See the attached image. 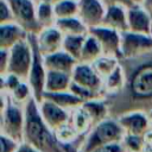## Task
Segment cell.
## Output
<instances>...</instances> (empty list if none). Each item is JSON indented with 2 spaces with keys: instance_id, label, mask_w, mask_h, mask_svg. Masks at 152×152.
<instances>
[{
  "instance_id": "7402d4cb",
  "label": "cell",
  "mask_w": 152,
  "mask_h": 152,
  "mask_svg": "<svg viewBox=\"0 0 152 152\" xmlns=\"http://www.w3.org/2000/svg\"><path fill=\"white\" fill-rule=\"evenodd\" d=\"M125 83H126V76H125L124 68L120 63L119 66L107 78L103 80V90H104L106 99L119 94L124 89Z\"/></svg>"
},
{
  "instance_id": "484cf974",
  "label": "cell",
  "mask_w": 152,
  "mask_h": 152,
  "mask_svg": "<svg viewBox=\"0 0 152 152\" xmlns=\"http://www.w3.org/2000/svg\"><path fill=\"white\" fill-rule=\"evenodd\" d=\"M37 2V19L42 28L55 26L56 24V14L53 10V4L46 1H36Z\"/></svg>"
},
{
  "instance_id": "ba28073f",
  "label": "cell",
  "mask_w": 152,
  "mask_h": 152,
  "mask_svg": "<svg viewBox=\"0 0 152 152\" xmlns=\"http://www.w3.org/2000/svg\"><path fill=\"white\" fill-rule=\"evenodd\" d=\"M121 59H129L152 52V34L135 33L132 31L121 32Z\"/></svg>"
},
{
  "instance_id": "4316f807",
  "label": "cell",
  "mask_w": 152,
  "mask_h": 152,
  "mask_svg": "<svg viewBox=\"0 0 152 152\" xmlns=\"http://www.w3.org/2000/svg\"><path fill=\"white\" fill-rule=\"evenodd\" d=\"M119 64H120L119 58L113 57V56H107V55H102L94 63H91L95 71L100 75V77L102 80L107 78L119 66Z\"/></svg>"
},
{
  "instance_id": "44dd1931",
  "label": "cell",
  "mask_w": 152,
  "mask_h": 152,
  "mask_svg": "<svg viewBox=\"0 0 152 152\" xmlns=\"http://www.w3.org/2000/svg\"><path fill=\"white\" fill-rule=\"evenodd\" d=\"M71 82H72V78L70 74L48 70L46 82H45V93H59V91L69 90Z\"/></svg>"
},
{
  "instance_id": "60d3db41",
  "label": "cell",
  "mask_w": 152,
  "mask_h": 152,
  "mask_svg": "<svg viewBox=\"0 0 152 152\" xmlns=\"http://www.w3.org/2000/svg\"><path fill=\"white\" fill-rule=\"evenodd\" d=\"M133 4H137V5H141L144 2V0H131Z\"/></svg>"
},
{
  "instance_id": "74e56055",
  "label": "cell",
  "mask_w": 152,
  "mask_h": 152,
  "mask_svg": "<svg viewBox=\"0 0 152 152\" xmlns=\"http://www.w3.org/2000/svg\"><path fill=\"white\" fill-rule=\"evenodd\" d=\"M104 5H106V7H108V6H113V5H122V6H125V7H129V6H132V5H134L131 0H101Z\"/></svg>"
},
{
  "instance_id": "4fadbf2b",
  "label": "cell",
  "mask_w": 152,
  "mask_h": 152,
  "mask_svg": "<svg viewBox=\"0 0 152 152\" xmlns=\"http://www.w3.org/2000/svg\"><path fill=\"white\" fill-rule=\"evenodd\" d=\"M128 31L152 34V14L142 5H132L127 8Z\"/></svg>"
},
{
  "instance_id": "7c38bea8",
  "label": "cell",
  "mask_w": 152,
  "mask_h": 152,
  "mask_svg": "<svg viewBox=\"0 0 152 152\" xmlns=\"http://www.w3.org/2000/svg\"><path fill=\"white\" fill-rule=\"evenodd\" d=\"M38 107H39V113H40L44 122L52 131H57L62 126L70 122L71 112L59 107L51 100L43 99L38 103Z\"/></svg>"
},
{
  "instance_id": "d4e9b609",
  "label": "cell",
  "mask_w": 152,
  "mask_h": 152,
  "mask_svg": "<svg viewBox=\"0 0 152 152\" xmlns=\"http://www.w3.org/2000/svg\"><path fill=\"white\" fill-rule=\"evenodd\" d=\"M71 125L76 129V132L80 135H84L88 133V131L93 127V122L87 113V110L83 108V104L75 108L71 112V119H70Z\"/></svg>"
},
{
  "instance_id": "ffe728a7",
  "label": "cell",
  "mask_w": 152,
  "mask_h": 152,
  "mask_svg": "<svg viewBox=\"0 0 152 152\" xmlns=\"http://www.w3.org/2000/svg\"><path fill=\"white\" fill-rule=\"evenodd\" d=\"M55 26L64 36H87L89 33V27L80 19L78 15L57 19Z\"/></svg>"
},
{
  "instance_id": "ac0fdd59",
  "label": "cell",
  "mask_w": 152,
  "mask_h": 152,
  "mask_svg": "<svg viewBox=\"0 0 152 152\" xmlns=\"http://www.w3.org/2000/svg\"><path fill=\"white\" fill-rule=\"evenodd\" d=\"M101 25L114 28L119 32L127 31L128 30L127 7L122 5H113L106 7V13Z\"/></svg>"
},
{
  "instance_id": "d590c367",
  "label": "cell",
  "mask_w": 152,
  "mask_h": 152,
  "mask_svg": "<svg viewBox=\"0 0 152 152\" xmlns=\"http://www.w3.org/2000/svg\"><path fill=\"white\" fill-rule=\"evenodd\" d=\"M10 63V50L8 49H0V75L7 74Z\"/></svg>"
},
{
  "instance_id": "277c9868",
  "label": "cell",
  "mask_w": 152,
  "mask_h": 152,
  "mask_svg": "<svg viewBox=\"0 0 152 152\" xmlns=\"http://www.w3.org/2000/svg\"><path fill=\"white\" fill-rule=\"evenodd\" d=\"M1 133L10 138L24 142L25 110L24 106L14 103L6 93H1Z\"/></svg>"
},
{
  "instance_id": "e0dca14e",
  "label": "cell",
  "mask_w": 152,
  "mask_h": 152,
  "mask_svg": "<svg viewBox=\"0 0 152 152\" xmlns=\"http://www.w3.org/2000/svg\"><path fill=\"white\" fill-rule=\"evenodd\" d=\"M43 57H44V64L48 70L66 72L70 75L72 74L76 64L78 63L77 59H75L64 50H59L55 53L43 56Z\"/></svg>"
},
{
  "instance_id": "ee69618b",
  "label": "cell",
  "mask_w": 152,
  "mask_h": 152,
  "mask_svg": "<svg viewBox=\"0 0 152 152\" xmlns=\"http://www.w3.org/2000/svg\"><path fill=\"white\" fill-rule=\"evenodd\" d=\"M150 116H151V118H152V110H151V113H150Z\"/></svg>"
},
{
  "instance_id": "e575fe53",
  "label": "cell",
  "mask_w": 152,
  "mask_h": 152,
  "mask_svg": "<svg viewBox=\"0 0 152 152\" xmlns=\"http://www.w3.org/2000/svg\"><path fill=\"white\" fill-rule=\"evenodd\" d=\"M14 21L12 8L7 0H0V25Z\"/></svg>"
},
{
  "instance_id": "f1b7e54d",
  "label": "cell",
  "mask_w": 152,
  "mask_h": 152,
  "mask_svg": "<svg viewBox=\"0 0 152 152\" xmlns=\"http://www.w3.org/2000/svg\"><path fill=\"white\" fill-rule=\"evenodd\" d=\"M57 19L75 17L78 13V0H59L53 4Z\"/></svg>"
},
{
  "instance_id": "30bf717a",
  "label": "cell",
  "mask_w": 152,
  "mask_h": 152,
  "mask_svg": "<svg viewBox=\"0 0 152 152\" xmlns=\"http://www.w3.org/2000/svg\"><path fill=\"white\" fill-rule=\"evenodd\" d=\"M71 78L72 82L88 88L99 97H106L103 90V80L95 71L91 64L78 62L71 74Z\"/></svg>"
},
{
  "instance_id": "836d02e7",
  "label": "cell",
  "mask_w": 152,
  "mask_h": 152,
  "mask_svg": "<svg viewBox=\"0 0 152 152\" xmlns=\"http://www.w3.org/2000/svg\"><path fill=\"white\" fill-rule=\"evenodd\" d=\"M21 142L10 138L5 134H0V152H17Z\"/></svg>"
},
{
  "instance_id": "9a60e30c",
  "label": "cell",
  "mask_w": 152,
  "mask_h": 152,
  "mask_svg": "<svg viewBox=\"0 0 152 152\" xmlns=\"http://www.w3.org/2000/svg\"><path fill=\"white\" fill-rule=\"evenodd\" d=\"M38 49L43 56L55 53L63 49L64 34L56 27H45L38 34H36Z\"/></svg>"
},
{
  "instance_id": "b9f144b4",
  "label": "cell",
  "mask_w": 152,
  "mask_h": 152,
  "mask_svg": "<svg viewBox=\"0 0 152 152\" xmlns=\"http://www.w3.org/2000/svg\"><path fill=\"white\" fill-rule=\"evenodd\" d=\"M36 1H46V2H50V4H55V2H57L59 0H36Z\"/></svg>"
},
{
  "instance_id": "1f68e13d",
  "label": "cell",
  "mask_w": 152,
  "mask_h": 152,
  "mask_svg": "<svg viewBox=\"0 0 152 152\" xmlns=\"http://www.w3.org/2000/svg\"><path fill=\"white\" fill-rule=\"evenodd\" d=\"M55 133H56L57 139H58L61 142H63V144L75 142V141L77 140V138L81 137V135L76 132V129L74 128V126L71 125V122H69V124L62 126L61 128H58L57 131H55Z\"/></svg>"
},
{
  "instance_id": "8d00e7d4",
  "label": "cell",
  "mask_w": 152,
  "mask_h": 152,
  "mask_svg": "<svg viewBox=\"0 0 152 152\" xmlns=\"http://www.w3.org/2000/svg\"><path fill=\"white\" fill-rule=\"evenodd\" d=\"M90 152H126V151H125L122 142H114V144L100 146V147H97Z\"/></svg>"
},
{
  "instance_id": "5bb4252c",
  "label": "cell",
  "mask_w": 152,
  "mask_h": 152,
  "mask_svg": "<svg viewBox=\"0 0 152 152\" xmlns=\"http://www.w3.org/2000/svg\"><path fill=\"white\" fill-rule=\"evenodd\" d=\"M106 13V5L101 0H78L80 19L90 28L102 24Z\"/></svg>"
},
{
  "instance_id": "8fae6325",
  "label": "cell",
  "mask_w": 152,
  "mask_h": 152,
  "mask_svg": "<svg viewBox=\"0 0 152 152\" xmlns=\"http://www.w3.org/2000/svg\"><path fill=\"white\" fill-rule=\"evenodd\" d=\"M125 134L144 135L151 127V116L144 110H129L115 116Z\"/></svg>"
},
{
  "instance_id": "f546056e",
  "label": "cell",
  "mask_w": 152,
  "mask_h": 152,
  "mask_svg": "<svg viewBox=\"0 0 152 152\" xmlns=\"http://www.w3.org/2000/svg\"><path fill=\"white\" fill-rule=\"evenodd\" d=\"M11 100L17 103V104H20V106H25L26 102L33 97V94H32V89L28 84L27 81H21L10 94H7Z\"/></svg>"
},
{
  "instance_id": "ab89813d",
  "label": "cell",
  "mask_w": 152,
  "mask_h": 152,
  "mask_svg": "<svg viewBox=\"0 0 152 152\" xmlns=\"http://www.w3.org/2000/svg\"><path fill=\"white\" fill-rule=\"evenodd\" d=\"M141 5L152 14V0H144V2Z\"/></svg>"
},
{
  "instance_id": "5b68a950",
  "label": "cell",
  "mask_w": 152,
  "mask_h": 152,
  "mask_svg": "<svg viewBox=\"0 0 152 152\" xmlns=\"http://www.w3.org/2000/svg\"><path fill=\"white\" fill-rule=\"evenodd\" d=\"M28 40L33 50V61H32L27 82L32 89L33 99L39 103L44 99V94H45V82H46L48 69L44 64V57L38 49L36 34H28Z\"/></svg>"
},
{
  "instance_id": "9c48e42d",
  "label": "cell",
  "mask_w": 152,
  "mask_h": 152,
  "mask_svg": "<svg viewBox=\"0 0 152 152\" xmlns=\"http://www.w3.org/2000/svg\"><path fill=\"white\" fill-rule=\"evenodd\" d=\"M89 33L93 34L97 42L100 43L103 55L107 56H113L116 57L121 61L122 58V52H121V32L100 25L95 27L89 28Z\"/></svg>"
},
{
  "instance_id": "603a6c76",
  "label": "cell",
  "mask_w": 152,
  "mask_h": 152,
  "mask_svg": "<svg viewBox=\"0 0 152 152\" xmlns=\"http://www.w3.org/2000/svg\"><path fill=\"white\" fill-rule=\"evenodd\" d=\"M44 99L51 100L59 107H62L66 110H70V112H72L75 108H77L84 103L80 97H77L70 90L59 91V93H45Z\"/></svg>"
},
{
  "instance_id": "d6986e66",
  "label": "cell",
  "mask_w": 152,
  "mask_h": 152,
  "mask_svg": "<svg viewBox=\"0 0 152 152\" xmlns=\"http://www.w3.org/2000/svg\"><path fill=\"white\" fill-rule=\"evenodd\" d=\"M83 108L87 110L93 122V126L109 118V114H110L109 103L106 100V97H96V99L88 100L83 103Z\"/></svg>"
},
{
  "instance_id": "2e32d148",
  "label": "cell",
  "mask_w": 152,
  "mask_h": 152,
  "mask_svg": "<svg viewBox=\"0 0 152 152\" xmlns=\"http://www.w3.org/2000/svg\"><path fill=\"white\" fill-rule=\"evenodd\" d=\"M28 32L15 21L0 25V49H11L15 44L26 40Z\"/></svg>"
},
{
  "instance_id": "83f0119b",
  "label": "cell",
  "mask_w": 152,
  "mask_h": 152,
  "mask_svg": "<svg viewBox=\"0 0 152 152\" xmlns=\"http://www.w3.org/2000/svg\"><path fill=\"white\" fill-rule=\"evenodd\" d=\"M87 36H64L62 50H64L65 52H68L70 56H72L75 59L80 62Z\"/></svg>"
},
{
  "instance_id": "f35d334b",
  "label": "cell",
  "mask_w": 152,
  "mask_h": 152,
  "mask_svg": "<svg viewBox=\"0 0 152 152\" xmlns=\"http://www.w3.org/2000/svg\"><path fill=\"white\" fill-rule=\"evenodd\" d=\"M17 152H40V151H38L37 148H34L33 146H31L30 144H27V142H21L20 144V146H19V148H18V151Z\"/></svg>"
},
{
  "instance_id": "8992f818",
  "label": "cell",
  "mask_w": 152,
  "mask_h": 152,
  "mask_svg": "<svg viewBox=\"0 0 152 152\" xmlns=\"http://www.w3.org/2000/svg\"><path fill=\"white\" fill-rule=\"evenodd\" d=\"M10 50V63L7 74H13L20 77L24 81H27L32 61H33V50L28 38L23 40Z\"/></svg>"
},
{
  "instance_id": "6da1fadb",
  "label": "cell",
  "mask_w": 152,
  "mask_h": 152,
  "mask_svg": "<svg viewBox=\"0 0 152 152\" xmlns=\"http://www.w3.org/2000/svg\"><path fill=\"white\" fill-rule=\"evenodd\" d=\"M120 63L125 71L126 83L119 94L107 97V100H114L108 102L109 108L121 109L119 114L129 110H144L150 114L152 110V52L121 59Z\"/></svg>"
},
{
  "instance_id": "52a82bcc",
  "label": "cell",
  "mask_w": 152,
  "mask_h": 152,
  "mask_svg": "<svg viewBox=\"0 0 152 152\" xmlns=\"http://www.w3.org/2000/svg\"><path fill=\"white\" fill-rule=\"evenodd\" d=\"M14 17V21L19 24L30 34H38L43 28L37 19L36 0H7Z\"/></svg>"
},
{
  "instance_id": "7bdbcfd3",
  "label": "cell",
  "mask_w": 152,
  "mask_h": 152,
  "mask_svg": "<svg viewBox=\"0 0 152 152\" xmlns=\"http://www.w3.org/2000/svg\"><path fill=\"white\" fill-rule=\"evenodd\" d=\"M151 129H152V118H151V127H150Z\"/></svg>"
},
{
  "instance_id": "d6a6232c",
  "label": "cell",
  "mask_w": 152,
  "mask_h": 152,
  "mask_svg": "<svg viewBox=\"0 0 152 152\" xmlns=\"http://www.w3.org/2000/svg\"><path fill=\"white\" fill-rule=\"evenodd\" d=\"M69 90H70L71 93H74L77 97H80L83 102H86V101H88V100H91V99L99 97L95 93H93V91L89 90L88 88H86V87H83V86H80V84H77V83H75V82H71Z\"/></svg>"
},
{
  "instance_id": "3957f363",
  "label": "cell",
  "mask_w": 152,
  "mask_h": 152,
  "mask_svg": "<svg viewBox=\"0 0 152 152\" xmlns=\"http://www.w3.org/2000/svg\"><path fill=\"white\" fill-rule=\"evenodd\" d=\"M124 135V128L119 124L118 119L109 116L94 125L88 133L83 135L80 145V152H90L103 145L121 142Z\"/></svg>"
},
{
  "instance_id": "cb8c5ba5",
  "label": "cell",
  "mask_w": 152,
  "mask_h": 152,
  "mask_svg": "<svg viewBox=\"0 0 152 152\" xmlns=\"http://www.w3.org/2000/svg\"><path fill=\"white\" fill-rule=\"evenodd\" d=\"M102 55H103V51H102V48H101L100 43L97 42V39L93 34L88 33V36L86 37V42H84V45H83V50H82L80 62L91 64L99 57H101Z\"/></svg>"
},
{
  "instance_id": "4dcf8cb0",
  "label": "cell",
  "mask_w": 152,
  "mask_h": 152,
  "mask_svg": "<svg viewBox=\"0 0 152 152\" xmlns=\"http://www.w3.org/2000/svg\"><path fill=\"white\" fill-rule=\"evenodd\" d=\"M121 142L126 152H144V148H145L144 135L125 134Z\"/></svg>"
},
{
  "instance_id": "7a4b0ae2",
  "label": "cell",
  "mask_w": 152,
  "mask_h": 152,
  "mask_svg": "<svg viewBox=\"0 0 152 152\" xmlns=\"http://www.w3.org/2000/svg\"><path fill=\"white\" fill-rule=\"evenodd\" d=\"M25 129L24 141L40 152H66L65 144L61 142L55 131H52L43 120L38 102L31 97L24 106Z\"/></svg>"
}]
</instances>
